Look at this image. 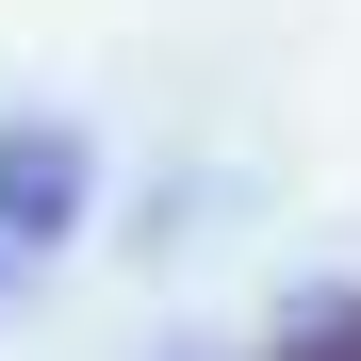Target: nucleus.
I'll list each match as a JSON object with an SVG mask.
<instances>
[{"mask_svg": "<svg viewBox=\"0 0 361 361\" xmlns=\"http://www.w3.org/2000/svg\"><path fill=\"white\" fill-rule=\"evenodd\" d=\"M279 361H361V295H312V312L279 329Z\"/></svg>", "mask_w": 361, "mask_h": 361, "instance_id": "f03ea898", "label": "nucleus"}, {"mask_svg": "<svg viewBox=\"0 0 361 361\" xmlns=\"http://www.w3.org/2000/svg\"><path fill=\"white\" fill-rule=\"evenodd\" d=\"M99 214V132L82 115H0V295Z\"/></svg>", "mask_w": 361, "mask_h": 361, "instance_id": "f257e3e1", "label": "nucleus"}]
</instances>
